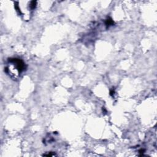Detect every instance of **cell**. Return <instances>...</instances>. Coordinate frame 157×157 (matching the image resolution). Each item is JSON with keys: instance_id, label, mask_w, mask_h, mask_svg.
<instances>
[{"instance_id": "obj_1", "label": "cell", "mask_w": 157, "mask_h": 157, "mask_svg": "<svg viewBox=\"0 0 157 157\" xmlns=\"http://www.w3.org/2000/svg\"><path fill=\"white\" fill-rule=\"evenodd\" d=\"M24 62L20 58H10L8 59V65L5 68L6 72L12 78H17L25 70Z\"/></svg>"}]
</instances>
